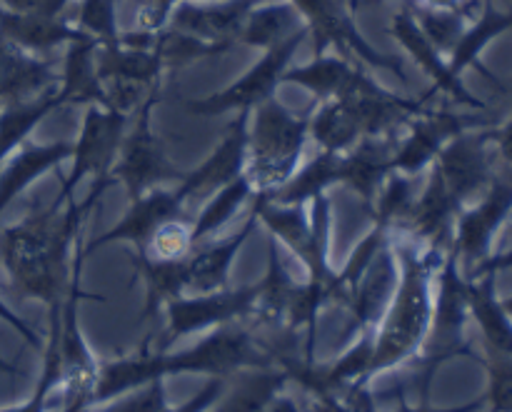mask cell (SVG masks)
I'll list each match as a JSON object with an SVG mask.
<instances>
[{
	"label": "cell",
	"mask_w": 512,
	"mask_h": 412,
	"mask_svg": "<svg viewBox=\"0 0 512 412\" xmlns=\"http://www.w3.org/2000/svg\"><path fill=\"white\" fill-rule=\"evenodd\" d=\"M110 185L113 180H93V188L83 203L55 195L48 208L3 230L0 258L8 273L10 290L20 300H40L48 310L63 305L73 275L70 250L88 213Z\"/></svg>",
	"instance_id": "1"
},
{
	"label": "cell",
	"mask_w": 512,
	"mask_h": 412,
	"mask_svg": "<svg viewBox=\"0 0 512 412\" xmlns=\"http://www.w3.org/2000/svg\"><path fill=\"white\" fill-rule=\"evenodd\" d=\"M393 250L400 265V278L393 300L378 323L380 328L375 333V353L368 380L413 358L425 345L430 320H433L430 275L438 265H443V253L440 248L418 253L413 243L403 238L393 245Z\"/></svg>",
	"instance_id": "2"
},
{
	"label": "cell",
	"mask_w": 512,
	"mask_h": 412,
	"mask_svg": "<svg viewBox=\"0 0 512 412\" xmlns=\"http://www.w3.org/2000/svg\"><path fill=\"white\" fill-rule=\"evenodd\" d=\"M310 118L290 113L278 100H265L255 108L253 128H248L245 175L253 195H270L283 188L298 170L308 140Z\"/></svg>",
	"instance_id": "3"
},
{
	"label": "cell",
	"mask_w": 512,
	"mask_h": 412,
	"mask_svg": "<svg viewBox=\"0 0 512 412\" xmlns=\"http://www.w3.org/2000/svg\"><path fill=\"white\" fill-rule=\"evenodd\" d=\"M270 365H278V360L258 338V325L253 323V318L220 325L213 335L183 353H165L168 375L195 373L210 375V378H230L240 370L270 368Z\"/></svg>",
	"instance_id": "4"
},
{
	"label": "cell",
	"mask_w": 512,
	"mask_h": 412,
	"mask_svg": "<svg viewBox=\"0 0 512 412\" xmlns=\"http://www.w3.org/2000/svg\"><path fill=\"white\" fill-rule=\"evenodd\" d=\"M153 100H145L138 110V120H135L133 130L123 138L115 158L113 168H110V178L120 180L125 185L128 200H138L148 195L150 190L163 188L170 180H183V170L175 168L170 163L165 145L158 135L150 128V108Z\"/></svg>",
	"instance_id": "5"
},
{
	"label": "cell",
	"mask_w": 512,
	"mask_h": 412,
	"mask_svg": "<svg viewBox=\"0 0 512 412\" xmlns=\"http://www.w3.org/2000/svg\"><path fill=\"white\" fill-rule=\"evenodd\" d=\"M468 283L458 275V255L443 260L438 280V300L433 303V330H428V345L423 355V400H428L430 380L440 363L468 353L463 340L465 318H468Z\"/></svg>",
	"instance_id": "6"
},
{
	"label": "cell",
	"mask_w": 512,
	"mask_h": 412,
	"mask_svg": "<svg viewBox=\"0 0 512 412\" xmlns=\"http://www.w3.org/2000/svg\"><path fill=\"white\" fill-rule=\"evenodd\" d=\"M165 333L160 335V343L155 353H168L175 340L185 335L203 333L208 328L235 323V320H248L255 313V285L243 290H218L208 295H193V298H175L165 305Z\"/></svg>",
	"instance_id": "7"
},
{
	"label": "cell",
	"mask_w": 512,
	"mask_h": 412,
	"mask_svg": "<svg viewBox=\"0 0 512 412\" xmlns=\"http://www.w3.org/2000/svg\"><path fill=\"white\" fill-rule=\"evenodd\" d=\"M125 123H128V115L108 108H95V105L88 108L80 138L73 143V170L60 185V198L73 200L75 188L85 178L113 180L110 168H113L120 143L125 138Z\"/></svg>",
	"instance_id": "8"
},
{
	"label": "cell",
	"mask_w": 512,
	"mask_h": 412,
	"mask_svg": "<svg viewBox=\"0 0 512 412\" xmlns=\"http://www.w3.org/2000/svg\"><path fill=\"white\" fill-rule=\"evenodd\" d=\"M248 120L250 110H243L235 123H230L228 133H225L223 143L213 150L203 165L185 173L183 180L175 188V195L183 205L193 203V200H208L210 195L218 193L228 183L245 173V160H248Z\"/></svg>",
	"instance_id": "9"
},
{
	"label": "cell",
	"mask_w": 512,
	"mask_h": 412,
	"mask_svg": "<svg viewBox=\"0 0 512 412\" xmlns=\"http://www.w3.org/2000/svg\"><path fill=\"white\" fill-rule=\"evenodd\" d=\"M183 210L185 205L180 203L175 190H165V188H155L150 190L148 195L138 200H130V208L128 213L123 215L118 225L108 230V233L100 235L98 240L88 243L83 248L85 258L95 250L105 248L110 243H133L135 245V253H148L150 248V240L153 235L158 233L160 225H165L168 220H178L183 218Z\"/></svg>",
	"instance_id": "10"
},
{
	"label": "cell",
	"mask_w": 512,
	"mask_h": 412,
	"mask_svg": "<svg viewBox=\"0 0 512 412\" xmlns=\"http://www.w3.org/2000/svg\"><path fill=\"white\" fill-rule=\"evenodd\" d=\"M398 278V258H395L393 245L385 243L358 288L350 295V320L343 330V340H355L363 330H375L393 300Z\"/></svg>",
	"instance_id": "11"
},
{
	"label": "cell",
	"mask_w": 512,
	"mask_h": 412,
	"mask_svg": "<svg viewBox=\"0 0 512 412\" xmlns=\"http://www.w3.org/2000/svg\"><path fill=\"white\" fill-rule=\"evenodd\" d=\"M398 135L363 138L358 145L340 153V183L350 185L363 198L365 208L373 210L385 180L393 173V155Z\"/></svg>",
	"instance_id": "12"
},
{
	"label": "cell",
	"mask_w": 512,
	"mask_h": 412,
	"mask_svg": "<svg viewBox=\"0 0 512 412\" xmlns=\"http://www.w3.org/2000/svg\"><path fill=\"white\" fill-rule=\"evenodd\" d=\"M293 48H298V38H293L288 45H283V48L273 50V53H270L268 58L253 70V73L245 75V78L240 80V83H235L233 88L223 90V93L218 95H210V98L205 100H198V103L188 105V110L198 115H220L235 108L240 110L258 108V105L265 103V100L270 98V93H273L275 83H278L280 78V70H283V65L288 63Z\"/></svg>",
	"instance_id": "13"
},
{
	"label": "cell",
	"mask_w": 512,
	"mask_h": 412,
	"mask_svg": "<svg viewBox=\"0 0 512 412\" xmlns=\"http://www.w3.org/2000/svg\"><path fill=\"white\" fill-rule=\"evenodd\" d=\"M68 158H73V143H68V140L20 145L10 155L8 163H3V168H0V215L35 180L43 178L45 173L58 168Z\"/></svg>",
	"instance_id": "14"
},
{
	"label": "cell",
	"mask_w": 512,
	"mask_h": 412,
	"mask_svg": "<svg viewBox=\"0 0 512 412\" xmlns=\"http://www.w3.org/2000/svg\"><path fill=\"white\" fill-rule=\"evenodd\" d=\"M258 223L260 218L253 210V213L248 215V220L243 223V228L235 235H230L228 240L198 250V253H190L188 258H185V263H188V288H185V293L208 295L225 290L230 268H233L235 258H238L245 240H248L250 235H253V230L258 228Z\"/></svg>",
	"instance_id": "15"
},
{
	"label": "cell",
	"mask_w": 512,
	"mask_h": 412,
	"mask_svg": "<svg viewBox=\"0 0 512 412\" xmlns=\"http://www.w3.org/2000/svg\"><path fill=\"white\" fill-rule=\"evenodd\" d=\"M150 345L145 343L138 355L130 358L110 360L98 365V378H95L93 405L108 403V400L123 398L133 390L145 388L153 380H165V353H150Z\"/></svg>",
	"instance_id": "16"
},
{
	"label": "cell",
	"mask_w": 512,
	"mask_h": 412,
	"mask_svg": "<svg viewBox=\"0 0 512 412\" xmlns=\"http://www.w3.org/2000/svg\"><path fill=\"white\" fill-rule=\"evenodd\" d=\"M458 120L460 118H453V115L420 118L410 130L408 138L398 140V148H395L393 155V173L408 175V178L423 173L425 165L438 158L448 138H453L460 130Z\"/></svg>",
	"instance_id": "17"
},
{
	"label": "cell",
	"mask_w": 512,
	"mask_h": 412,
	"mask_svg": "<svg viewBox=\"0 0 512 412\" xmlns=\"http://www.w3.org/2000/svg\"><path fill=\"white\" fill-rule=\"evenodd\" d=\"M435 173L443 178L445 188L453 195L455 203H463L468 195L483 185L485 175H488V165H485L483 155V140L480 138H460L445 145L435 163Z\"/></svg>",
	"instance_id": "18"
},
{
	"label": "cell",
	"mask_w": 512,
	"mask_h": 412,
	"mask_svg": "<svg viewBox=\"0 0 512 412\" xmlns=\"http://www.w3.org/2000/svg\"><path fill=\"white\" fill-rule=\"evenodd\" d=\"M298 283L285 265L280 245L275 240L268 243V273L255 285V313L253 323L258 328H278L285 325L290 300H293Z\"/></svg>",
	"instance_id": "19"
},
{
	"label": "cell",
	"mask_w": 512,
	"mask_h": 412,
	"mask_svg": "<svg viewBox=\"0 0 512 412\" xmlns=\"http://www.w3.org/2000/svg\"><path fill=\"white\" fill-rule=\"evenodd\" d=\"M50 75L43 63L18 53V45L0 35V108L38 98Z\"/></svg>",
	"instance_id": "20"
},
{
	"label": "cell",
	"mask_w": 512,
	"mask_h": 412,
	"mask_svg": "<svg viewBox=\"0 0 512 412\" xmlns=\"http://www.w3.org/2000/svg\"><path fill=\"white\" fill-rule=\"evenodd\" d=\"M335 183H340V153L318 150V155H313L308 165L295 170V175L283 188L270 195H258V198L275 205H305L328 193V188H333Z\"/></svg>",
	"instance_id": "21"
},
{
	"label": "cell",
	"mask_w": 512,
	"mask_h": 412,
	"mask_svg": "<svg viewBox=\"0 0 512 412\" xmlns=\"http://www.w3.org/2000/svg\"><path fill=\"white\" fill-rule=\"evenodd\" d=\"M135 270L145 280V310L143 318H150L163 310L170 300L180 298L188 288V263L183 260L155 258L150 253H135Z\"/></svg>",
	"instance_id": "22"
},
{
	"label": "cell",
	"mask_w": 512,
	"mask_h": 412,
	"mask_svg": "<svg viewBox=\"0 0 512 412\" xmlns=\"http://www.w3.org/2000/svg\"><path fill=\"white\" fill-rule=\"evenodd\" d=\"M238 383L223 400L218 412H260L268 408L283 388L288 385L290 373L283 365H270V368H248L240 370Z\"/></svg>",
	"instance_id": "23"
},
{
	"label": "cell",
	"mask_w": 512,
	"mask_h": 412,
	"mask_svg": "<svg viewBox=\"0 0 512 412\" xmlns=\"http://www.w3.org/2000/svg\"><path fill=\"white\" fill-rule=\"evenodd\" d=\"M508 203H510V193L508 190L498 188L493 190V195H490L478 210L463 215L458 225V235H455L453 253L465 255L468 260L483 258V253L488 250L490 235H493V230L498 228L500 218H503V213L508 210Z\"/></svg>",
	"instance_id": "24"
},
{
	"label": "cell",
	"mask_w": 512,
	"mask_h": 412,
	"mask_svg": "<svg viewBox=\"0 0 512 412\" xmlns=\"http://www.w3.org/2000/svg\"><path fill=\"white\" fill-rule=\"evenodd\" d=\"M58 105H63L60 93H45L33 100H25V103L0 108V168H3L5 160L25 143V138L33 133L35 125H38L50 110L58 108Z\"/></svg>",
	"instance_id": "25"
},
{
	"label": "cell",
	"mask_w": 512,
	"mask_h": 412,
	"mask_svg": "<svg viewBox=\"0 0 512 412\" xmlns=\"http://www.w3.org/2000/svg\"><path fill=\"white\" fill-rule=\"evenodd\" d=\"M308 135H313L318 148L325 153H345L363 140V130L343 100L323 103V108L310 118Z\"/></svg>",
	"instance_id": "26"
},
{
	"label": "cell",
	"mask_w": 512,
	"mask_h": 412,
	"mask_svg": "<svg viewBox=\"0 0 512 412\" xmlns=\"http://www.w3.org/2000/svg\"><path fill=\"white\" fill-rule=\"evenodd\" d=\"M253 198V210L258 213L260 223L268 225L275 240L288 245L293 255H298V260L303 258L305 250H308L310 235H313V225H310L308 213H305V205H275L258 198V195H253Z\"/></svg>",
	"instance_id": "27"
},
{
	"label": "cell",
	"mask_w": 512,
	"mask_h": 412,
	"mask_svg": "<svg viewBox=\"0 0 512 412\" xmlns=\"http://www.w3.org/2000/svg\"><path fill=\"white\" fill-rule=\"evenodd\" d=\"M468 308L483 328L490 348L512 358V328L503 305L495 303L493 298V278H483V283H468Z\"/></svg>",
	"instance_id": "28"
},
{
	"label": "cell",
	"mask_w": 512,
	"mask_h": 412,
	"mask_svg": "<svg viewBox=\"0 0 512 412\" xmlns=\"http://www.w3.org/2000/svg\"><path fill=\"white\" fill-rule=\"evenodd\" d=\"M248 198H253V185H250L245 173L240 175V178H235L233 183L225 185V188H220L215 195H210L208 205H205L203 213L198 215L195 225L190 228V243H193V248L203 238L218 233V230L238 213V208Z\"/></svg>",
	"instance_id": "29"
},
{
	"label": "cell",
	"mask_w": 512,
	"mask_h": 412,
	"mask_svg": "<svg viewBox=\"0 0 512 412\" xmlns=\"http://www.w3.org/2000/svg\"><path fill=\"white\" fill-rule=\"evenodd\" d=\"M150 255L165 260H183L193 253V243H190V228L185 225L183 218L168 220L165 225H160L158 233L150 240Z\"/></svg>",
	"instance_id": "30"
},
{
	"label": "cell",
	"mask_w": 512,
	"mask_h": 412,
	"mask_svg": "<svg viewBox=\"0 0 512 412\" xmlns=\"http://www.w3.org/2000/svg\"><path fill=\"white\" fill-rule=\"evenodd\" d=\"M165 410V385L163 378L153 380L145 388L135 390V398L123 400L110 412H163Z\"/></svg>",
	"instance_id": "31"
},
{
	"label": "cell",
	"mask_w": 512,
	"mask_h": 412,
	"mask_svg": "<svg viewBox=\"0 0 512 412\" xmlns=\"http://www.w3.org/2000/svg\"><path fill=\"white\" fill-rule=\"evenodd\" d=\"M223 390H225V378H213V380H208V383H205L203 388L193 395V398L185 400L183 405H178L175 410L165 408L163 412H205L210 405L215 403V400L220 398V395H223Z\"/></svg>",
	"instance_id": "32"
},
{
	"label": "cell",
	"mask_w": 512,
	"mask_h": 412,
	"mask_svg": "<svg viewBox=\"0 0 512 412\" xmlns=\"http://www.w3.org/2000/svg\"><path fill=\"white\" fill-rule=\"evenodd\" d=\"M0 320H5V323H8L10 328H13L15 333H18L20 338H23L25 343L30 345V348H33V350H45V343H43V340H40V335L35 333V330L30 328V325L25 323V320H20V315H15L13 310H10L8 305H5L3 298H0Z\"/></svg>",
	"instance_id": "33"
},
{
	"label": "cell",
	"mask_w": 512,
	"mask_h": 412,
	"mask_svg": "<svg viewBox=\"0 0 512 412\" xmlns=\"http://www.w3.org/2000/svg\"><path fill=\"white\" fill-rule=\"evenodd\" d=\"M388 393H390V395H395V400H398V412H475V410L483 408V400H475V403L460 405V408H448V410L430 408L428 400H423V405H418V408H410V405H408V398H405L403 385H398V388L388 390Z\"/></svg>",
	"instance_id": "34"
},
{
	"label": "cell",
	"mask_w": 512,
	"mask_h": 412,
	"mask_svg": "<svg viewBox=\"0 0 512 412\" xmlns=\"http://www.w3.org/2000/svg\"><path fill=\"white\" fill-rule=\"evenodd\" d=\"M313 410L315 412H350L343 405L338 395H313Z\"/></svg>",
	"instance_id": "35"
},
{
	"label": "cell",
	"mask_w": 512,
	"mask_h": 412,
	"mask_svg": "<svg viewBox=\"0 0 512 412\" xmlns=\"http://www.w3.org/2000/svg\"><path fill=\"white\" fill-rule=\"evenodd\" d=\"M260 412H300V410H298V405L293 403V400H288V398H283V395H278V398H275L273 403L268 405V408L260 410Z\"/></svg>",
	"instance_id": "36"
},
{
	"label": "cell",
	"mask_w": 512,
	"mask_h": 412,
	"mask_svg": "<svg viewBox=\"0 0 512 412\" xmlns=\"http://www.w3.org/2000/svg\"><path fill=\"white\" fill-rule=\"evenodd\" d=\"M0 373H5V375H20V370L15 368V365H10L8 360L0 358Z\"/></svg>",
	"instance_id": "37"
},
{
	"label": "cell",
	"mask_w": 512,
	"mask_h": 412,
	"mask_svg": "<svg viewBox=\"0 0 512 412\" xmlns=\"http://www.w3.org/2000/svg\"><path fill=\"white\" fill-rule=\"evenodd\" d=\"M503 310H505V313H512V300H505Z\"/></svg>",
	"instance_id": "38"
},
{
	"label": "cell",
	"mask_w": 512,
	"mask_h": 412,
	"mask_svg": "<svg viewBox=\"0 0 512 412\" xmlns=\"http://www.w3.org/2000/svg\"><path fill=\"white\" fill-rule=\"evenodd\" d=\"M0 412H15V408H3Z\"/></svg>",
	"instance_id": "39"
}]
</instances>
